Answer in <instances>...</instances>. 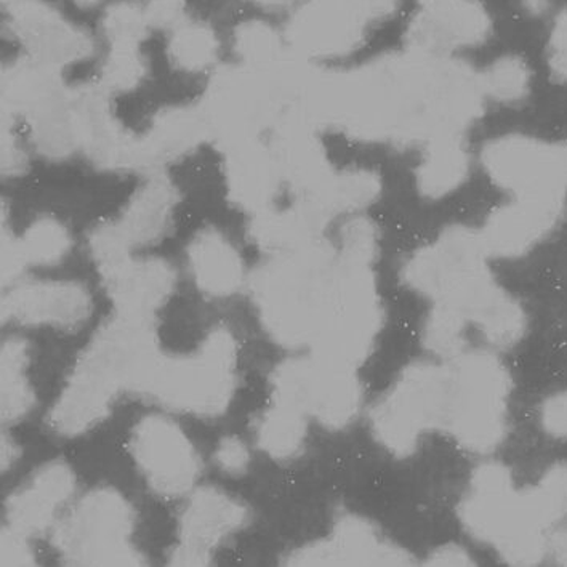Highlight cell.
<instances>
[{
  "instance_id": "cell-15",
  "label": "cell",
  "mask_w": 567,
  "mask_h": 567,
  "mask_svg": "<svg viewBox=\"0 0 567 567\" xmlns=\"http://www.w3.org/2000/svg\"><path fill=\"white\" fill-rule=\"evenodd\" d=\"M247 518L246 505L231 495L215 487L197 489L179 516V545L172 553L171 565H209L212 550L244 527Z\"/></svg>"
},
{
  "instance_id": "cell-2",
  "label": "cell",
  "mask_w": 567,
  "mask_h": 567,
  "mask_svg": "<svg viewBox=\"0 0 567 567\" xmlns=\"http://www.w3.org/2000/svg\"><path fill=\"white\" fill-rule=\"evenodd\" d=\"M342 258L322 240L271 255L250 279L261 324L287 348L313 344L342 290Z\"/></svg>"
},
{
  "instance_id": "cell-51",
  "label": "cell",
  "mask_w": 567,
  "mask_h": 567,
  "mask_svg": "<svg viewBox=\"0 0 567 567\" xmlns=\"http://www.w3.org/2000/svg\"><path fill=\"white\" fill-rule=\"evenodd\" d=\"M371 23L386 20L396 12L401 0H350Z\"/></svg>"
},
{
  "instance_id": "cell-28",
  "label": "cell",
  "mask_w": 567,
  "mask_h": 567,
  "mask_svg": "<svg viewBox=\"0 0 567 567\" xmlns=\"http://www.w3.org/2000/svg\"><path fill=\"white\" fill-rule=\"evenodd\" d=\"M177 203V192L168 179L151 178L136 189L116 224L132 247L156 243L171 226Z\"/></svg>"
},
{
  "instance_id": "cell-30",
  "label": "cell",
  "mask_w": 567,
  "mask_h": 567,
  "mask_svg": "<svg viewBox=\"0 0 567 567\" xmlns=\"http://www.w3.org/2000/svg\"><path fill=\"white\" fill-rule=\"evenodd\" d=\"M380 189L382 183L375 172L368 168H347L333 172L313 199L301 200L315 204L332 217L340 212H357L371 206L379 197Z\"/></svg>"
},
{
  "instance_id": "cell-27",
  "label": "cell",
  "mask_w": 567,
  "mask_h": 567,
  "mask_svg": "<svg viewBox=\"0 0 567 567\" xmlns=\"http://www.w3.org/2000/svg\"><path fill=\"white\" fill-rule=\"evenodd\" d=\"M188 261L196 286L207 296L229 297L243 286V258L218 229L197 233L189 243Z\"/></svg>"
},
{
  "instance_id": "cell-35",
  "label": "cell",
  "mask_w": 567,
  "mask_h": 567,
  "mask_svg": "<svg viewBox=\"0 0 567 567\" xmlns=\"http://www.w3.org/2000/svg\"><path fill=\"white\" fill-rule=\"evenodd\" d=\"M71 235L66 226L52 217L32 221L20 238L27 264L49 267L63 260L71 250Z\"/></svg>"
},
{
  "instance_id": "cell-49",
  "label": "cell",
  "mask_w": 567,
  "mask_h": 567,
  "mask_svg": "<svg viewBox=\"0 0 567 567\" xmlns=\"http://www.w3.org/2000/svg\"><path fill=\"white\" fill-rule=\"evenodd\" d=\"M548 59L556 78L567 82V12L555 21L548 44Z\"/></svg>"
},
{
  "instance_id": "cell-48",
  "label": "cell",
  "mask_w": 567,
  "mask_h": 567,
  "mask_svg": "<svg viewBox=\"0 0 567 567\" xmlns=\"http://www.w3.org/2000/svg\"><path fill=\"white\" fill-rule=\"evenodd\" d=\"M540 422L545 432L567 440V391L553 394L542 405Z\"/></svg>"
},
{
  "instance_id": "cell-43",
  "label": "cell",
  "mask_w": 567,
  "mask_h": 567,
  "mask_svg": "<svg viewBox=\"0 0 567 567\" xmlns=\"http://www.w3.org/2000/svg\"><path fill=\"white\" fill-rule=\"evenodd\" d=\"M379 238L377 229L368 218H353L342 228V249L340 255L353 264L369 265L375 260Z\"/></svg>"
},
{
  "instance_id": "cell-24",
  "label": "cell",
  "mask_w": 567,
  "mask_h": 567,
  "mask_svg": "<svg viewBox=\"0 0 567 567\" xmlns=\"http://www.w3.org/2000/svg\"><path fill=\"white\" fill-rule=\"evenodd\" d=\"M210 138L200 107L165 110L151 122L148 131L136 136V168H153L172 163Z\"/></svg>"
},
{
  "instance_id": "cell-52",
  "label": "cell",
  "mask_w": 567,
  "mask_h": 567,
  "mask_svg": "<svg viewBox=\"0 0 567 567\" xmlns=\"http://www.w3.org/2000/svg\"><path fill=\"white\" fill-rule=\"evenodd\" d=\"M472 558L463 548L449 545V547L440 548L430 556V566H470Z\"/></svg>"
},
{
  "instance_id": "cell-56",
  "label": "cell",
  "mask_w": 567,
  "mask_h": 567,
  "mask_svg": "<svg viewBox=\"0 0 567 567\" xmlns=\"http://www.w3.org/2000/svg\"><path fill=\"white\" fill-rule=\"evenodd\" d=\"M103 0H74L79 9H93V7L100 6Z\"/></svg>"
},
{
  "instance_id": "cell-44",
  "label": "cell",
  "mask_w": 567,
  "mask_h": 567,
  "mask_svg": "<svg viewBox=\"0 0 567 567\" xmlns=\"http://www.w3.org/2000/svg\"><path fill=\"white\" fill-rule=\"evenodd\" d=\"M143 7L150 28L174 31L186 21L185 0H150Z\"/></svg>"
},
{
  "instance_id": "cell-39",
  "label": "cell",
  "mask_w": 567,
  "mask_h": 567,
  "mask_svg": "<svg viewBox=\"0 0 567 567\" xmlns=\"http://www.w3.org/2000/svg\"><path fill=\"white\" fill-rule=\"evenodd\" d=\"M111 47H138L151 30L145 7L131 0H121L106 10L102 21Z\"/></svg>"
},
{
  "instance_id": "cell-10",
  "label": "cell",
  "mask_w": 567,
  "mask_h": 567,
  "mask_svg": "<svg viewBox=\"0 0 567 567\" xmlns=\"http://www.w3.org/2000/svg\"><path fill=\"white\" fill-rule=\"evenodd\" d=\"M484 171L515 196L563 195L567 186L561 146L523 135H505L484 146Z\"/></svg>"
},
{
  "instance_id": "cell-33",
  "label": "cell",
  "mask_w": 567,
  "mask_h": 567,
  "mask_svg": "<svg viewBox=\"0 0 567 567\" xmlns=\"http://www.w3.org/2000/svg\"><path fill=\"white\" fill-rule=\"evenodd\" d=\"M171 32L168 56L179 70L203 73L215 64L220 42L209 24L186 20Z\"/></svg>"
},
{
  "instance_id": "cell-47",
  "label": "cell",
  "mask_w": 567,
  "mask_h": 567,
  "mask_svg": "<svg viewBox=\"0 0 567 567\" xmlns=\"http://www.w3.org/2000/svg\"><path fill=\"white\" fill-rule=\"evenodd\" d=\"M27 265L20 239L16 238L9 228H2V286H12Z\"/></svg>"
},
{
  "instance_id": "cell-45",
  "label": "cell",
  "mask_w": 567,
  "mask_h": 567,
  "mask_svg": "<svg viewBox=\"0 0 567 567\" xmlns=\"http://www.w3.org/2000/svg\"><path fill=\"white\" fill-rule=\"evenodd\" d=\"M215 462L226 475L240 476L249 468V451L239 437L226 436L218 444Z\"/></svg>"
},
{
  "instance_id": "cell-20",
  "label": "cell",
  "mask_w": 567,
  "mask_h": 567,
  "mask_svg": "<svg viewBox=\"0 0 567 567\" xmlns=\"http://www.w3.org/2000/svg\"><path fill=\"white\" fill-rule=\"evenodd\" d=\"M75 489L73 470L63 462L41 466L6 504L7 527L30 537L44 533Z\"/></svg>"
},
{
  "instance_id": "cell-13",
  "label": "cell",
  "mask_w": 567,
  "mask_h": 567,
  "mask_svg": "<svg viewBox=\"0 0 567 567\" xmlns=\"http://www.w3.org/2000/svg\"><path fill=\"white\" fill-rule=\"evenodd\" d=\"M489 13L480 0H419L408 31L409 49L426 55L449 56L491 35Z\"/></svg>"
},
{
  "instance_id": "cell-41",
  "label": "cell",
  "mask_w": 567,
  "mask_h": 567,
  "mask_svg": "<svg viewBox=\"0 0 567 567\" xmlns=\"http://www.w3.org/2000/svg\"><path fill=\"white\" fill-rule=\"evenodd\" d=\"M466 322L468 321L465 316L457 308L437 303L426 322V347L434 353L454 357L465 343L463 330H465Z\"/></svg>"
},
{
  "instance_id": "cell-34",
  "label": "cell",
  "mask_w": 567,
  "mask_h": 567,
  "mask_svg": "<svg viewBox=\"0 0 567 567\" xmlns=\"http://www.w3.org/2000/svg\"><path fill=\"white\" fill-rule=\"evenodd\" d=\"M233 41L243 64L255 70H272L292 53L279 32L264 21L252 20L239 24Z\"/></svg>"
},
{
  "instance_id": "cell-18",
  "label": "cell",
  "mask_w": 567,
  "mask_h": 567,
  "mask_svg": "<svg viewBox=\"0 0 567 567\" xmlns=\"http://www.w3.org/2000/svg\"><path fill=\"white\" fill-rule=\"evenodd\" d=\"M565 209V195L516 196L487 218L480 233L487 254L519 257L555 228Z\"/></svg>"
},
{
  "instance_id": "cell-14",
  "label": "cell",
  "mask_w": 567,
  "mask_h": 567,
  "mask_svg": "<svg viewBox=\"0 0 567 567\" xmlns=\"http://www.w3.org/2000/svg\"><path fill=\"white\" fill-rule=\"evenodd\" d=\"M7 9L10 30L30 59L60 70L87 59L93 52L87 32L64 20L44 0H10Z\"/></svg>"
},
{
  "instance_id": "cell-9",
  "label": "cell",
  "mask_w": 567,
  "mask_h": 567,
  "mask_svg": "<svg viewBox=\"0 0 567 567\" xmlns=\"http://www.w3.org/2000/svg\"><path fill=\"white\" fill-rule=\"evenodd\" d=\"M486 257L480 233L452 228L409 260L404 281L437 303L455 301L489 278Z\"/></svg>"
},
{
  "instance_id": "cell-57",
  "label": "cell",
  "mask_w": 567,
  "mask_h": 567,
  "mask_svg": "<svg viewBox=\"0 0 567 567\" xmlns=\"http://www.w3.org/2000/svg\"><path fill=\"white\" fill-rule=\"evenodd\" d=\"M527 6H529L530 10H544L545 6H547V0H527Z\"/></svg>"
},
{
  "instance_id": "cell-54",
  "label": "cell",
  "mask_w": 567,
  "mask_h": 567,
  "mask_svg": "<svg viewBox=\"0 0 567 567\" xmlns=\"http://www.w3.org/2000/svg\"><path fill=\"white\" fill-rule=\"evenodd\" d=\"M20 457V447L9 436H2V472L9 470Z\"/></svg>"
},
{
  "instance_id": "cell-38",
  "label": "cell",
  "mask_w": 567,
  "mask_h": 567,
  "mask_svg": "<svg viewBox=\"0 0 567 567\" xmlns=\"http://www.w3.org/2000/svg\"><path fill=\"white\" fill-rule=\"evenodd\" d=\"M527 508L542 527L567 515V463L553 466L534 489L523 493Z\"/></svg>"
},
{
  "instance_id": "cell-16",
  "label": "cell",
  "mask_w": 567,
  "mask_h": 567,
  "mask_svg": "<svg viewBox=\"0 0 567 567\" xmlns=\"http://www.w3.org/2000/svg\"><path fill=\"white\" fill-rule=\"evenodd\" d=\"M79 148L96 167L110 171L136 168V136L114 117L105 87H79L68 92Z\"/></svg>"
},
{
  "instance_id": "cell-26",
  "label": "cell",
  "mask_w": 567,
  "mask_h": 567,
  "mask_svg": "<svg viewBox=\"0 0 567 567\" xmlns=\"http://www.w3.org/2000/svg\"><path fill=\"white\" fill-rule=\"evenodd\" d=\"M68 90L59 70L28 59L6 68L2 74V116L31 120L35 114L63 102Z\"/></svg>"
},
{
  "instance_id": "cell-37",
  "label": "cell",
  "mask_w": 567,
  "mask_h": 567,
  "mask_svg": "<svg viewBox=\"0 0 567 567\" xmlns=\"http://www.w3.org/2000/svg\"><path fill=\"white\" fill-rule=\"evenodd\" d=\"M473 322L478 326L483 336L497 347H509L518 342L526 328L522 308L504 290L481 310Z\"/></svg>"
},
{
  "instance_id": "cell-11",
  "label": "cell",
  "mask_w": 567,
  "mask_h": 567,
  "mask_svg": "<svg viewBox=\"0 0 567 567\" xmlns=\"http://www.w3.org/2000/svg\"><path fill=\"white\" fill-rule=\"evenodd\" d=\"M131 452L151 489L163 497L188 493L199 476L195 446L177 423L163 415H148L136 423Z\"/></svg>"
},
{
  "instance_id": "cell-5",
  "label": "cell",
  "mask_w": 567,
  "mask_h": 567,
  "mask_svg": "<svg viewBox=\"0 0 567 567\" xmlns=\"http://www.w3.org/2000/svg\"><path fill=\"white\" fill-rule=\"evenodd\" d=\"M131 504L111 487H100L82 501L53 533V545L71 566H143L134 544Z\"/></svg>"
},
{
  "instance_id": "cell-29",
  "label": "cell",
  "mask_w": 567,
  "mask_h": 567,
  "mask_svg": "<svg viewBox=\"0 0 567 567\" xmlns=\"http://www.w3.org/2000/svg\"><path fill=\"white\" fill-rule=\"evenodd\" d=\"M468 171V151L461 136L436 140L426 145L425 156L419 165V192L429 199H441L461 188Z\"/></svg>"
},
{
  "instance_id": "cell-25",
  "label": "cell",
  "mask_w": 567,
  "mask_h": 567,
  "mask_svg": "<svg viewBox=\"0 0 567 567\" xmlns=\"http://www.w3.org/2000/svg\"><path fill=\"white\" fill-rule=\"evenodd\" d=\"M330 215L308 200H297L287 210L267 209L254 214L250 239L269 255L292 252L319 239Z\"/></svg>"
},
{
  "instance_id": "cell-42",
  "label": "cell",
  "mask_w": 567,
  "mask_h": 567,
  "mask_svg": "<svg viewBox=\"0 0 567 567\" xmlns=\"http://www.w3.org/2000/svg\"><path fill=\"white\" fill-rule=\"evenodd\" d=\"M90 254L100 272L117 267L131 258L134 247L122 235L117 224H102L92 229L89 238Z\"/></svg>"
},
{
  "instance_id": "cell-19",
  "label": "cell",
  "mask_w": 567,
  "mask_h": 567,
  "mask_svg": "<svg viewBox=\"0 0 567 567\" xmlns=\"http://www.w3.org/2000/svg\"><path fill=\"white\" fill-rule=\"evenodd\" d=\"M286 563L289 566H405L411 558L383 542L372 524L347 515L337 522L332 537L293 551Z\"/></svg>"
},
{
  "instance_id": "cell-12",
  "label": "cell",
  "mask_w": 567,
  "mask_h": 567,
  "mask_svg": "<svg viewBox=\"0 0 567 567\" xmlns=\"http://www.w3.org/2000/svg\"><path fill=\"white\" fill-rule=\"evenodd\" d=\"M371 21L350 0H308L287 28V44L305 60L339 59L364 42Z\"/></svg>"
},
{
  "instance_id": "cell-22",
  "label": "cell",
  "mask_w": 567,
  "mask_h": 567,
  "mask_svg": "<svg viewBox=\"0 0 567 567\" xmlns=\"http://www.w3.org/2000/svg\"><path fill=\"white\" fill-rule=\"evenodd\" d=\"M316 128L299 120L281 122L272 131L271 151L282 179L299 199H313L333 174Z\"/></svg>"
},
{
  "instance_id": "cell-55",
  "label": "cell",
  "mask_w": 567,
  "mask_h": 567,
  "mask_svg": "<svg viewBox=\"0 0 567 567\" xmlns=\"http://www.w3.org/2000/svg\"><path fill=\"white\" fill-rule=\"evenodd\" d=\"M254 6L265 10H286L296 3V0H249Z\"/></svg>"
},
{
  "instance_id": "cell-40",
  "label": "cell",
  "mask_w": 567,
  "mask_h": 567,
  "mask_svg": "<svg viewBox=\"0 0 567 567\" xmlns=\"http://www.w3.org/2000/svg\"><path fill=\"white\" fill-rule=\"evenodd\" d=\"M145 75L146 61L138 47H111L102 68L103 87L107 92H131Z\"/></svg>"
},
{
  "instance_id": "cell-23",
  "label": "cell",
  "mask_w": 567,
  "mask_h": 567,
  "mask_svg": "<svg viewBox=\"0 0 567 567\" xmlns=\"http://www.w3.org/2000/svg\"><path fill=\"white\" fill-rule=\"evenodd\" d=\"M107 296L121 313L153 316L174 292L175 269L161 258H127L102 272Z\"/></svg>"
},
{
  "instance_id": "cell-17",
  "label": "cell",
  "mask_w": 567,
  "mask_h": 567,
  "mask_svg": "<svg viewBox=\"0 0 567 567\" xmlns=\"http://www.w3.org/2000/svg\"><path fill=\"white\" fill-rule=\"evenodd\" d=\"M92 313V299L82 284L30 282L13 286L2 299V321L21 326L73 329Z\"/></svg>"
},
{
  "instance_id": "cell-50",
  "label": "cell",
  "mask_w": 567,
  "mask_h": 567,
  "mask_svg": "<svg viewBox=\"0 0 567 567\" xmlns=\"http://www.w3.org/2000/svg\"><path fill=\"white\" fill-rule=\"evenodd\" d=\"M24 154L18 146L12 131V120L2 116V172L6 175H18L24 168Z\"/></svg>"
},
{
  "instance_id": "cell-1",
  "label": "cell",
  "mask_w": 567,
  "mask_h": 567,
  "mask_svg": "<svg viewBox=\"0 0 567 567\" xmlns=\"http://www.w3.org/2000/svg\"><path fill=\"white\" fill-rule=\"evenodd\" d=\"M480 74L449 59L409 49L347 73L316 71L307 93L308 120L362 142L430 143L461 136L478 120Z\"/></svg>"
},
{
  "instance_id": "cell-31",
  "label": "cell",
  "mask_w": 567,
  "mask_h": 567,
  "mask_svg": "<svg viewBox=\"0 0 567 567\" xmlns=\"http://www.w3.org/2000/svg\"><path fill=\"white\" fill-rule=\"evenodd\" d=\"M30 344L23 339H9L2 344V422H18L31 412L34 393L28 382Z\"/></svg>"
},
{
  "instance_id": "cell-4",
  "label": "cell",
  "mask_w": 567,
  "mask_h": 567,
  "mask_svg": "<svg viewBox=\"0 0 567 567\" xmlns=\"http://www.w3.org/2000/svg\"><path fill=\"white\" fill-rule=\"evenodd\" d=\"M236 340L228 329L207 333L197 351L186 357H161L143 396L171 411L217 417L235 394Z\"/></svg>"
},
{
  "instance_id": "cell-58",
  "label": "cell",
  "mask_w": 567,
  "mask_h": 567,
  "mask_svg": "<svg viewBox=\"0 0 567 567\" xmlns=\"http://www.w3.org/2000/svg\"><path fill=\"white\" fill-rule=\"evenodd\" d=\"M559 146H561L563 163H565L566 175H567V142L559 143Z\"/></svg>"
},
{
  "instance_id": "cell-53",
  "label": "cell",
  "mask_w": 567,
  "mask_h": 567,
  "mask_svg": "<svg viewBox=\"0 0 567 567\" xmlns=\"http://www.w3.org/2000/svg\"><path fill=\"white\" fill-rule=\"evenodd\" d=\"M553 556H555L556 561L559 565L567 566V527L565 529L558 530L551 538V544L548 545Z\"/></svg>"
},
{
  "instance_id": "cell-32",
  "label": "cell",
  "mask_w": 567,
  "mask_h": 567,
  "mask_svg": "<svg viewBox=\"0 0 567 567\" xmlns=\"http://www.w3.org/2000/svg\"><path fill=\"white\" fill-rule=\"evenodd\" d=\"M307 436L305 415L296 409L272 403L257 423V443L269 457L290 458L303 446Z\"/></svg>"
},
{
  "instance_id": "cell-36",
  "label": "cell",
  "mask_w": 567,
  "mask_h": 567,
  "mask_svg": "<svg viewBox=\"0 0 567 567\" xmlns=\"http://www.w3.org/2000/svg\"><path fill=\"white\" fill-rule=\"evenodd\" d=\"M484 96L498 103L522 102L530 89V70L519 56H502L480 74Z\"/></svg>"
},
{
  "instance_id": "cell-46",
  "label": "cell",
  "mask_w": 567,
  "mask_h": 567,
  "mask_svg": "<svg viewBox=\"0 0 567 567\" xmlns=\"http://www.w3.org/2000/svg\"><path fill=\"white\" fill-rule=\"evenodd\" d=\"M27 536L6 527L2 530V545H0V563L2 566H34L35 558Z\"/></svg>"
},
{
  "instance_id": "cell-7",
  "label": "cell",
  "mask_w": 567,
  "mask_h": 567,
  "mask_svg": "<svg viewBox=\"0 0 567 567\" xmlns=\"http://www.w3.org/2000/svg\"><path fill=\"white\" fill-rule=\"evenodd\" d=\"M455 404L447 430L468 451L489 452L505 434L508 373L486 353L466 354L452 368Z\"/></svg>"
},
{
  "instance_id": "cell-8",
  "label": "cell",
  "mask_w": 567,
  "mask_h": 567,
  "mask_svg": "<svg viewBox=\"0 0 567 567\" xmlns=\"http://www.w3.org/2000/svg\"><path fill=\"white\" fill-rule=\"evenodd\" d=\"M271 383L272 403L311 415L328 429H343L361 408V386L353 369L318 357L284 361L272 372Z\"/></svg>"
},
{
  "instance_id": "cell-21",
  "label": "cell",
  "mask_w": 567,
  "mask_h": 567,
  "mask_svg": "<svg viewBox=\"0 0 567 567\" xmlns=\"http://www.w3.org/2000/svg\"><path fill=\"white\" fill-rule=\"evenodd\" d=\"M224 150L226 188L233 204L252 214L271 209L284 182L271 146L254 138Z\"/></svg>"
},
{
  "instance_id": "cell-6",
  "label": "cell",
  "mask_w": 567,
  "mask_h": 567,
  "mask_svg": "<svg viewBox=\"0 0 567 567\" xmlns=\"http://www.w3.org/2000/svg\"><path fill=\"white\" fill-rule=\"evenodd\" d=\"M454 401L452 369L412 365L401 375L390 396L373 411V433L390 451L409 454L423 430L447 429Z\"/></svg>"
},
{
  "instance_id": "cell-3",
  "label": "cell",
  "mask_w": 567,
  "mask_h": 567,
  "mask_svg": "<svg viewBox=\"0 0 567 567\" xmlns=\"http://www.w3.org/2000/svg\"><path fill=\"white\" fill-rule=\"evenodd\" d=\"M282 63L272 70L221 68L210 79L200 111L212 138L224 148L258 138L267 128L275 131L292 116V92Z\"/></svg>"
}]
</instances>
